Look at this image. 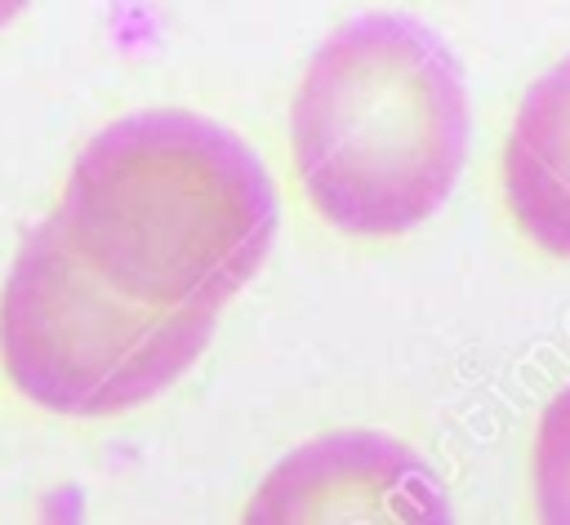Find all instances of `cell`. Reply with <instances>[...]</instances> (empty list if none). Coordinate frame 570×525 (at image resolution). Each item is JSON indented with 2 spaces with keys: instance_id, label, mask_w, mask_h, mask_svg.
Wrapping results in <instances>:
<instances>
[{
  "instance_id": "obj_3",
  "label": "cell",
  "mask_w": 570,
  "mask_h": 525,
  "mask_svg": "<svg viewBox=\"0 0 570 525\" xmlns=\"http://www.w3.org/2000/svg\"><path fill=\"white\" fill-rule=\"evenodd\" d=\"M214 334L205 311H151L111 294L40 218L0 289V360L40 409L102 418L160 396Z\"/></svg>"
},
{
  "instance_id": "obj_2",
  "label": "cell",
  "mask_w": 570,
  "mask_h": 525,
  "mask_svg": "<svg viewBox=\"0 0 570 525\" xmlns=\"http://www.w3.org/2000/svg\"><path fill=\"white\" fill-rule=\"evenodd\" d=\"M468 89L445 40L410 13H361L312 53L294 107V174L347 236H405L468 160Z\"/></svg>"
},
{
  "instance_id": "obj_6",
  "label": "cell",
  "mask_w": 570,
  "mask_h": 525,
  "mask_svg": "<svg viewBox=\"0 0 570 525\" xmlns=\"http://www.w3.org/2000/svg\"><path fill=\"white\" fill-rule=\"evenodd\" d=\"M530 489L539 525H570V383L539 414L530 449Z\"/></svg>"
},
{
  "instance_id": "obj_1",
  "label": "cell",
  "mask_w": 570,
  "mask_h": 525,
  "mask_svg": "<svg viewBox=\"0 0 570 525\" xmlns=\"http://www.w3.org/2000/svg\"><path fill=\"white\" fill-rule=\"evenodd\" d=\"M49 218L125 303L214 316L263 267L281 209L240 133L200 111L147 107L80 147Z\"/></svg>"
},
{
  "instance_id": "obj_4",
  "label": "cell",
  "mask_w": 570,
  "mask_h": 525,
  "mask_svg": "<svg viewBox=\"0 0 570 525\" xmlns=\"http://www.w3.org/2000/svg\"><path fill=\"white\" fill-rule=\"evenodd\" d=\"M240 525H454L441 476L387 432L338 427L294 445Z\"/></svg>"
},
{
  "instance_id": "obj_5",
  "label": "cell",
  "mask_w": 570,
  "mask_h": 525,
  "mask_svg": "<svg viewBox=\"0 0 570 525\" xmlns=\"http://www.w3.org/2000/svg\"><path fill=\"white\" fill-rule=\"evenodd\" d=\"M503 200L530 245L570 258V58L517 102L503 142Z\"/></svg>"
}]
</instances>
